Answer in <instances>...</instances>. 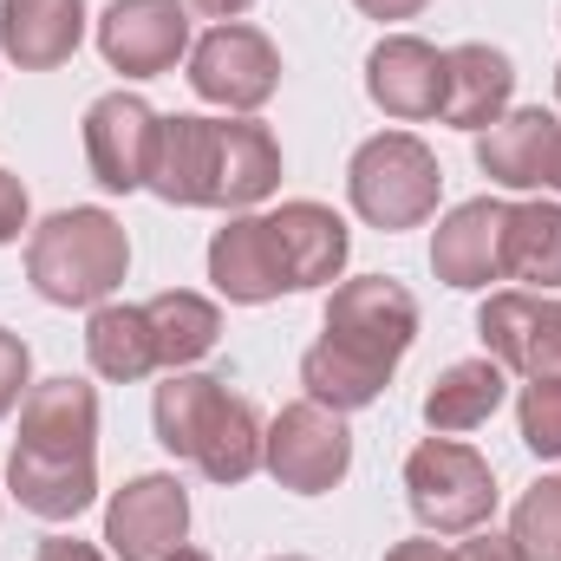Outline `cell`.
<instances>
[{"mask_svg": "<svg viewBox=\"0 0 561 561\" xmlns=\"http://www.w3.org/2000/svg\"><path fill=\"white\" fill-rule=\"evenodd\" d=\"M561 163V118L542 105L503 112L490 131H477V170L503 190H549Z\"/></svg>", "mask_w": 561, "mask_h": 561, "instance_id": "cell-13", "label": "cell"}, {"mask_svg": "<svg viewBox=\"0 0 561 561\" xmlns=\"http://www.w3.org/2000/svg\"><path fill=\"white\" fill-rule=\"evenodd\" d=\"M20 229H26V183L0 170V249L20 242Z\"/></svg>", "mask_w": 561, "mask_h": 561, "instance_id": "cell-33", "label": "cell"}, {"mask_svg": "<svg viewBox=\"0 0 561 561\" xmlns=\"http://www.w3.org/2000/svg\"><path fill=\"white\" fill-rule=\"evenodd\" d=\"M209 280L222 300L236 307H268L287 294V275H280V255H275V236H268V216H229L209 242Z\"/></svg>", "mask_w": 561, "mask_h": 561, "instance_id": "cell-17", "label": "cell"}, {"mask_svg": "<svg viewBox=\"0 0 561 561\" xmlns=\"http://www.w3.org/2000/svg\"><path fill=\"white\" fill-rule=\"evenodd\" d=\"M477 340L516 379H561V300L556 294H529V287L490 294L477 307Z\"/></svg>", "mask_w": 561, "mask_h": 561, "instance_id": "cell-7", "label": "cell"}, {"mask_svg": "<svg viewBox=\"0 0 561 561\" xmlns=\"http://www.w3.org/2000/svg\"><path fill=\"white\" fill-rule=\"evenodd\" d=\"M33 561H105L92 542H72V536H53V542H39V556Z\"/></svg>", "mask_w": 561, "mask_h": 561, "instance_id": "cell-36", "label": "cell"}, {"mask_svg": "<svg viewBox=\"0 0 561 561\" xmlns=\"http://www.w3.org/2000/svg\"><path fill=\"white\" fill-rule=\"evenodd\" d=\"M190 85L203 105H222V112H262L280 85V53L262 26H242V20H222L209 26L196 46H190Z\"/></svg>", "mask_w": 561, "mask_h": 561, "instance_id": "cell-6", "label": "cell"}, {"mask_svg": "<svg viewBox=\"0 0 561 561\" xmlns=\"http://www.w3.org/2000/svg\"><path fill=\"white\" fill-rule=\"evenodd\" d=\"M450 561H523L516 536H496V529H470V542H457Z\"/></svg>", "mask_w": 561, "mask_h": 561, "instance_id": "cell-32", "label": "cell"}, {"mask_svg": "<svg viewBox=\"0 0 561 561\" xmlns=\"http://www.w3.org/2000/svg\"><path fill=\"white\" fill-rule=\"evenodd\" d=\"M503 392H510V373H503L490 353L444 366V373L431 379V392H424V424H431V437H457V431L490 424L496 405H503Z\"/></svg>", "mask_w": 561, "mask_h": 561, "instance_id": "cell-22", "label": "cell"}, {"mask_svg": "<svg viewBox=\"0 0 561 561\" xmlns=\"http://www.w3.org/2000/svg\"><path fill=\"white\" fill-rule=\"evenodd\" d=\"M366 99L399 125L437 118V105H444V53L419 33H386L366 53Z\"/></svg>", "mask_w": 561, "mask_h": 561, "instance_id": "cell-11", "label": "cell"}, {"mask_svg": "<svg viewBox=\"0 0 561 561\" xmlns=\"http://www.w3.org/2000/svg\"><path fill=\"white\" fill-rule=\"evenodd\" d=\"M190 7H196V13H209V20L222 26V20H242V13H249L255 0H190Z\"/></svg>", "mask_w": 561, "mask_h": 561, "instance_id": "cell-37", "label": "cell"}, {"mask_svg": "<svg viewBox=\"0 0 561 561\" xmlns=\"http://www.w3.org/2000/svg\"><path fill=\"white\" fill-rule=\"evenodd\" d=\"M26 366H33V359H26V340L0 327V419L26 399Z\"/></svg>", "mask_w": 561, "mask_h": 561, "instance_id": "cell-31", "label": "cell"}, {"mask_svg": "<svg viewBox=\"0 0 561 561\" xmlns=\"http://www.w3.org/2000/svg\"><path fill=\"white\" fill-rule=\"evenodd\" d=\"M85 39V0H0V53L20 72H53Z\"/></svg>", "mask_w": 561, "mask_h": 561, "instance_id": "cell-19", "label": "cell"}, {"mask_svg": "<svg viewBox=\"0 0 561 561\" xmlns=\"http://www.w3.org/2000/svg\"><path fill=\"white\" fill-rule=\"evenodd\" d=\"M262 437H268V424H262V412L249 405V399H229V412H222V424L209 431V444L196 450V470L209 477V483H249L255 470H262Z\"/></svg>", "mask_w": 561, "mask_h": 561, "instance_id": "cell-28", "label": "cell"}, {"mask_svg": "<svg viewBox=\"0 0 561 561\" xmlns=\"http://www.w3.org/2000/svg\"><path fill=\"white\" fill-rule=\"evenodd\" d=\"M131 268L125 222L112 209H59L33 229L26 242V280L53 307H105Z\"/></svg>", "mask_w": 561, "mask_h": 561, "instance_id": "cell-1", "label": "cell"}, {"mask_svg": "<svg viewBox=\"0 0 561 561\" xmlns=\"http://www.w3.org/2000/svg\"><path fill=\"white\" fill-rule=\"evenodd\" d=\"M503 280H523V287H561V203H510V222H503Z\"/></svg>", "mask_w": 561, "mask_h": 561, "instance_id": "cell-27", "label": "cell"}, {"mask_svg": "<svg viewBox=\"0 0 561 561\" xmlns=\"http://www.w3.org/2000/svg\"><path fill=\"white\" fill-rule=\"evenodd\" d=\"M216 170H222V118H196V112L163 118L157 163H150V190L163 203L216 209Z\"/></svg>", "mask_w": 561, "mask_h": 561, "instance_id": "cell-14", "label": "cell"}, {"mask_svg": "<svg viewBox=\"0 0 561 561\" xmlns=\"http://www.w3.org/2000/svg\"><path fill=\"white\" fill-rule=\"evenodd\" d=\"M20 450L46 457H99V392L72 373L33 386L20 399Z\"/></svg>", "mask_w": 561, "mask_h": 561, "instance_id": "cell-16", "label": "cell"}, {"mask_svg": "<svg viewBox=\"0 0 561 561\" xmlns=\"http://www.w3.org/2000/svg\"><path fill=\"white\" fill-rule=\"evenodd\" d=\"M516 424L536 457H561V379H523Z\"/></svg>", "mask_w": 561, "mask_h": 561, "instance_id": "cell-30", "label": "cell"}, {"mask_svg": "<svg viewBox=\"0 0 561 561\" xmlns=\"http://www.w3.org/2000/svg\"><path fill=\"white\" fill-rule=\"evenodd\" d=\"M320 340H333V346H346V353H359V359L392 373L412 353V340H419V300L392 275L340 280L327 294V333Z\"/></svg>", "mask_w": 561, "mask_h": 561, "instance_id": "cell-4", "label": "cell"}, {"mask_svg": "<svg viewBox=\"0 0 561 561\" xmlns=\"http://www.w3.org/2000/svg\"><path fill=\"white\" fill-rule=\"evenodd\" d=\"M262 470L294 496H327L353 470V431H346L340 412H327L313 399L280 405V419L262 437Z\"/></svg>", "mask_w": 561, "mask_h": 561, "instance_id": "cell-5", "label": "cell"}, {"mask_svg": "<svg viewBox=\"0 0 561 561\" xmlns=\"http://www.w3.org/2000/svg\"><path fill=\"white\" fill-rule=\"evenodd\" d=\"M229 399H236V392H229L222 379H209V373H170V379L157 386V399H150L157 444H163L170 457H190V463H196V450H203L209 431L222 424Z\"/></svg>", "mask_w": 561, "mask_h": 561, "instance_id": "cell-21", "label": "cell"}, {"mask_svg": "<svg viewBox=\"0 0 561 561\" xmlns=\"http://www.w3.org/2000/svg\"><path fill=\"white\" fill-rule=\"evenodd\" d=\"M99 53L125 79H163L190 53V0H112L99 20Z\"/></svg>", "mask_w": 561, "mask_h": 561, "instance_id": "cell-10", "label": "cell"}, {"mask_svg": "<svg viewBox=\"0 0 561 561\" xmlns=\"http://www.w3.org/2000/svg\"><path fill=\"white\" fill-rule=\"evenodd\" d=\"M105 542L118 561H170L190 542V496L176 477L144 470L105 503Z\"/></svg>", "mask_w": 561, "mask_h": 561, "instance_id": "cell-9", "label": "cell"}, {"mask_svg": "<svg viewBox=\"0 0 561 561\" xmlns=\"http://www.w3.org/2000/svg\"><path fill=\"white\" fill-rule=\"evenodd\" d=\"M353 7H359L366 20H419L431 0H353Z\"/></svg>", "mask_w": 561, "mask_h": 561, "instance_id": "cell-35", "label": "cell"}, {"mask_svg": "<svg viewBox=\"0 0 561 561\" xmlns=\"http://www.w3.org/2000/svg\"><path fill=\"white\" fill-rule=\"evenodd\" d=\"M268 236H275L287 294H300V287H333L340 268H346V249H353L346 222H340L327 203H307V196H300V203H280L275 216H268Z\"/></svg>", "mask_w": 561, "mask_h": 561, "instance_id": "cell-15", "label": "cell"}, {"mask_svg": "<svg viewBox=\"0 0 561 561\" xmlns=\"http://www.w3.org/2000/svg\"><path fill=\"white\" fill-rule=\"evenodd\" d=\"M157 138H163V118L144 105L138 92H105V99H92V112H85V163H92L99 190H112V196L150 190Z\"/></svg>", "mask_w": 561, "mask_h": 561, "instance_id": "cell-8", "label": "cell"}, {"mask_svg": "<svg viewBox=\"0 0 561 561\" xmlns=\"http://www.w3.org/2000/svg\"><path fill=\"white\" fill-rule=\"evenodd\" d=\"M85 359H92V373L112 379V386L150 379V373H157V340H150L144 307H125V300L92 307V320H85Z\"/></svg>", "mask_w": 561, "mask_h": 561, "instance_id": "cell-24", "label": "cell"}, {"mask_svg": "<svg viewBox=\"0 0 561 561\" xmlns=\"http://www.w3.org/2000/svg\"><path fill=\"white\" fill-rule=\"evenodd\" d=\"M510 99H516V66H510V53H496V46H483V39L444 53V105H437L444 125H457V131H490V125L510 112Z\"/></svg>", "mask_w": 561, "mask_h": 561, "instance_id": "cell-18", "label": "cell"}, {"mask_svg": "<svg viewBox=\"0 0 561 561\" xmlns=\"http://www.w3.org/2000/svg\"><path fill=\"white\" fill-rule=\"evenodd\" d=\"M275 561H313V556H275Z\"/></svg>", "mask_w": 561, "mask_h": 561, "instance_id": "cell-39", "label": "cell"}, {"mask_svg": "<svg viewBox=\"0 0 561 561\" xmlns=\"http://www.w3.org/2000/svg\"><path fill=\"white\" fill-rule=\"evenodd\" d=\"M405 496L424 536H470L496 510V470L457 437H424L405 457Z\"/></svg>", "mask_w": 561, "mask_h": 561, "instance_id": "cell-3", "label": "cell"}, {"mask_svg": "<svg viewBox=\"0 0 561 561\" xmlns=\"http://www.w3.org/2000/svg\"><path fill=\"white\" fill-rule=\"evenodd\" d=\"M386 561H450V549H444L437 536H412V542H392Z\"/></svg>", "mask_w": 561, "mask_h": 561, "instance_id": "cell-34", "label": "cell"}, {"mask_svg": "<svg viewBox=\"0 0 561 561\" xmlns=\"http://www.w3.org/2000/svg\"><path fill=\"white\" fill-rule=\"evenodd\" d=\"M556 99H561V66H556Z\"/></svg>", "mask_w": 561, "mask_h": 561, "instance_id": "cell-41", "label": "cell"}, {"mask_svg": "<svg viewBox=\"0 0 561 561\" xmlns=\"http://www.w3.org/2000/svg\"><path fill=\"white\" fill-rule=\"evenodd\" d=\"M300 386H307L313 405H327V412L346 419V412L379 405L386 386H392V373L373 366V359H359V353H346V346H333V340H313V346L300 353Z\"/></svg>", "mask_w": 561, "mask_h": 561, "instance_id": "cell-26", "label": "cell"}, {"mask_svg": "<svg viewBox=\"0 0 561 561\" xmlns=\"http://www.w3.org/2000/svg\"><path fill=\"white\" fill-rule=\"evenodd\" d=\"M7 490L20 496L26 516L39 523H72L79 510H92L99 496V457H46V450H20L7 457Z\"/></svg>", "mask_w": 561, "mask_h": 561, "instance_id": "cell-20", "label": "cell"}, {"mask_svg": "<svg viewBox=\"0 0 561 561\" xmlns=\"http://www.w3.org/2000/svg\"><path fill=\"white\" fill-rule=\"evenodd\" d=\"M170 561H209V556H203V549H190V542H183V549H176V556H170Z\"/></svg>", "mask_w": 561, "mask_h": 561, "instance_id": "cell-38", "label": "cell"}, {"mask_svg": "<svg viewBox=\"0 0 561 561\" xmlns=\"http://www.w3.org/2000/svg\"><path fill=\"white\" fill-rule=\"evenodd\" d=\"M503 222H510V203L503 196L457 203L437 222V236H431V268H437V280L444 287H463V294L503 280Z\"/></svg>", "mask_w": 561, "mask_h": 561, "instance_id": "cell-12", "label": "cell"}, {"mask_svg": "<svg viewBox=\"0 0 561 561\" xmlns=\"http://www.w3.org/2000/svg\"><path fill=\"white\" fill-rule=\"evenodd\" d=\"M510 536H516L523 561H561V477H542V483L516 503Z\"/></svg>", "mask_w": 561, "mask_h": 561, "instance_id": "cell-29", "label": "cell"}, {"mask_svg": "<svg viewBox=\"0 0 561 561\" xmlns=\"http://www.w3.org/2000/svg\"><path fill=\"white\" fill-rule=\"evenodd\" d=\"M549 190H561V163H556V183H549Z\"/></svg>", "mask_w": 561, "mask_h": 561, "instance_id": "cell-40", "label": "cell"}, {"mask_svg": "<svg viewBox=\"0 0 561 561\" xmlns=\"http://www.w3.org/2000/svg\"><path fill=\"white\" fill-rule=\"evenodd\" d=\"M280 190V144L255 118H222V170H216V209H255Z\"/></svg>", "mask_w": 561, "mask_h": 561, "instance_id": "cell-23", "label": "cell"}, {"mask_svg": "<svg viewBox=\"0 0 561 561\" xmlns=\"http://www.w3.org/2000/svg\"><path fill=\"white\" fill-rule=\"evenodd\" d=\"M346 196L359 209V222L399 236V229H419L437 216V196H444V163L437 150L412 131H379L353 150L346 163Z\"/></svg>", "mask_w": 561, "mask_h": 561, "instance_id": "cell-2", "label": "cell"}, {"mask_svg": "<svg viewBox=\"0 0 561 561\" xmlns=\"http://www.w3.org/2000/svg\"><path fill=\"white\" fill-rule=\"evenodd\" d=\"M144 320H150V340H157V366H170V373H190V366H196L203 353H216V340H222L216 300H203V294H190V287H170V294L144 300Z\"/></svg>", "mask_w": 561, "mask_h": 561, "instance_id": "cell-25", "label": "cell"}]
</instances>
